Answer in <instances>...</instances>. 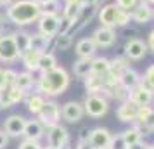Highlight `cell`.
Returning <instances> with one entry per match:
<instances>
[{
    "label": "cell",
    "mask_w": 154,
    "mask_h": 149,
    "mask_svg": "<svg viewBox=\"0 0 154 149\" xmlns=\"http://www.w3.org/2000/svg\"><path fill=\"white\" fill-rule=\"evenodd\" d=\"M71 83L69 73L64 68H54L50 71H45L40 75V78H36V92H40L45 97H57L68 90Z\"/></svg>",
    "instance_id": "obj_1"
},
{
    "label": "cell",
    "mask_w": 154,
    "mask_h": 149,
    "mask_svg": "<svg viewBox=\"0 0 154 149\" xmlns=\"http://www.w3.org/2000/svg\"><path fill=\"white\" fill-rule=\"evenodd\" d=\"M5 16L9 21L17 26H28L31 23L38 21V17L42 16V11L36 0H17L7 7Z\"/></svg>",
    "instance_id": "obj_2"
},
{
    "label": "cell",
    "mask_w": 154,
    "mask_h": 149,
    "mask_svg": "<svg viewBox=\"0 0 154 149\" xmlns=\"http://www.w3.org/2000/svg\"><path fill=\"white\" fill-rule=\"evenodd\" d=\"M100 26H109V28H121L126 26L132 21V14L128 11L119 9L116 4H107L97 12Z\"/></svg>",
    "instance_id": "obj_3"
},
{
    "label": "cell",
    "mask_w": 154,
    "mask_h": 149,
    "mask_svg": "<svg viewBox=\"0 0 154 149\" xmlns=\"http://www.w3.org/2000/svg\"><path fill=\"white\" fill-rule=\"evenodd\" d=\"M83 109L85 114L90 118H102L109 111L107 97L102 94H87V97L83 101Z\"/></svg>",
    "instance_id": "obj_4"
},
{
    "label": "cell",
    "mask_w": 154,
    "mask_h": 149,
    "mask_svg": "<svg viewBox=\"0 0 154 149\" xmlns=\"http://www.w3.org/2000/svg\"><path fill=\"white\" fill-rule=\"evenodd\" d=\"M21 56V52L17 50L14 40V33L7 35H0V61L2 63H14Z\"/></svg>",
    "instance_id": "obj_5"
},
{
    "label": "cell",
    "mask_w": 154,
    "mask_h": 149,
    "mask_svg": "<svg viewBox=\"0 0 154 149\" xmlns=\"http://www.w3.org/2000/svg\"><path fill=\"white\" fill-rule=\"evenodd\" d=\"M45 130H47V134H45L47 135V146L56 149H64L69 144V132L61 123L52 125V127L45 128Z\"/></svg>",
    "instance_id": "obj_6"
},
{
    "label": "cell",
    "mask_w": 154,
    "mask_h": 149,
    "mask_svg": "<svg viewBox=\"0 0 154 149\" xmlns=\"http://www.w3.org/2000/svg\"><path fill=\"white\" fill-rule=\"evenodd\" d=\"M36 118L40 120V123L45 128L52 127V125H57L59 120H61V107H59V104H57L56 101L47 99L42 107V111L36 114Z\"/></svg>",
    "instance_id": "obj_7"
},
{
    "label": "cell",
    "mask_w": 154,
    "mask_h": 149,
    "mask_svg": "<svg viewBox=\"0 0 154 149\" xmlns=\"http://www.w3.org/2000/svg\"><path fill=\"white\" fill-rule=\"evenodd\" d=\"M24 97H26V92L17 88L16 85L5 87L0 90V109H9L14 104H19L24 101Z\"/></svg>",
    "instance_id": "obj_8"
},
{
    "label": "cell",
    "mask_w": 154,
    "mask_h": 149,
    "mask_svg": "<svg viewBox=\"0 0 154 149\" xmlns=\"http://www.w3.org/2000/svg\"><path fill=\"white\" fill-rule=\"evenodd\" d=\"M83 114H85L83 102H78V101H68L61 107V116L68 123H78L83 118Z\"/></svg>",
    "instance_id": "obj_9"
},
{
    "label": "cell",
    "mask_w": 154,
    "mask_h": 149,
    "mask_svg": "<svg viewBox=\"0 0 154 149\" xmlns=\"http://www.w3.org/2000/svg\"><path fill=\"white\" fill-rule=\"evenodd\" d=\"M147 43L142 38H130L125 43V57L130 61H140L147 54Z\"/></svg>",
    "instance_id": "obj_10"
},
{
    "label": "cell",
    "mask_w": 154,
    "mask_h": 149,
    "mask_svg": "<svg viewBox=\"0 0 154 149\" xmlns=\"http://www.w3.org/2000/svg\"><path fill=\"white\" fill-rule=\"evenodd\" d=\"M38 31L45 36H54L59 33V14H42L38 17Z\"/></svg>",
    "instance_id": "obj_11"
},
{
    "label": "cell",
    "mask_w": 154,
    "mask_h": 149,
    "mask_svg": "<svg viewBox=\"0 0 154 149\" xmlns=\"http://www.w3.org/2000/svg\"><path fill=\"white\" fill-rule=\"evenodd\" d=\"M92 40L95 42L97 47H102V49L112 47L116 43V31H114V28H109V26H100L92 33Z\"/></svg>",
    "instance_id": "obj_12"
},
{
    "label": "cell",
    "mask_w": 154,
    "mask_h": 149,
    "mask_svg": "<svg viewBox=\"0 0 154 149\" xmlns=\"http://www.w3.org/2000/svg\"><path fill=\"white\" fill-rule=\"evenodd\" d=\"M130 99L137 106H151V102L154 101V90L140 82L139 85L130 90Z\"/></svg>",
    "instance_id": "obj_13"
},
{
    "label": "cell",
    "mask_w": 154,
    "mask_h": 149,
    "mask_svg": "<svg viewBox=\"0 0 154 149\" xmlns=\"http://www.w3.org/2000/svg\"><path fill=\"white\" fill-rule=\"evenodd\" d=\"M24 125H26V118L21 114H11L4 121V130L9 137H23L24 132Z\"/></svg>",
    "instance_id": "obj_14"
},
{
    "label": "cell",
    "mask_w": 154,
    "mask_h": 149,
    "mask_svg": "<svg viewBox=\"0 0 154 149\" xmlns=\"http://www.w3.org/2000/svg\"><path fill=\"white\" fill-rule=\"evenodd\" d=\"M139 107L132 99L125 101V102H119L118 109H116V116L121 123H133L137 120V113H139Z\"/></svg>",
    "instance_id": "obj_15"
},
{
    "label": "cell",
    "mask_w": 154,
    "mask_h": 149,
    "mask_svg": "<svg viewBox=\"0 0 154 149\" xmlns=\"http://www.w3.org/2000/svg\"><path fill=\"white\" fill-rule=\"evenodd\" d=\"M132 21L137 24H146L152 19V5L147 4L146 0H139V4L132 9Z\"/></svg>",
    "instance_id": "obj_16"
},
{
    "label": "cell",
    "mask_w": 154,
    "mask_h": 149,
    "mask_svg": "<svg viewBox=\"0 0 154 149\" xmlns=\"http://www.w3.org/2000/svg\"><path fill=\"white\" fill-rule=\"evenodd\" d=\"M111 132L107 128H102V127H97L90 130V137H88V142L92 144V147L95 149H106L109 146V141H111Z\"/></svg>",
    "instance_id": "obj_17"
},
{
    "label": "cell",
    "mask_w": 154,
    "mask_h": 149,
    "mask_svg": "<svg viewBox=\"0 0 154 149\" xmlns=\"http://www.w3.org/2000/svg\"><path fill=\"white\" fill-rule=\"evenodd\" d=\"M45 135V127H43L40 120H26V125H24V132H23V137L24 139H29V141H38Z\"/></svg>",
    "instance_id": "obj_18"
},
{
    "label": "cell",
    "mask_w": 154,
    "mask_h": 149,
    "mask_svg": "<svg viewBox=\"0 0 154 149\" xmlns=\"http://www.w3.org/2000/svg\"><path fill=\"white\" fill-rule=\"evenodd\" d=\"M75 50H76L78 57H94L95 56V50H97V45H95V42L92 40V36H85V38H80L76 42V47H75Z\"/></svg>",
    "instance_id": "obj_19"
},
{
    "label": "cell",
    "mask_w": 154,
    "mask_h": 149,
    "mask_svg": "<svg viewBox=\"0 0 154 149\" xmlns=\"http://www.w3.org/2000/svg\"><path fill=\"white\" fill-rule=\"evenodd\" d=\"M85 88H87V94H102L104 92V76L100 75H95V73H90L88 76H85Z\"/></svg>",
    "instance_id": "obj_20"
},
{
    "label": "cell",
    "mask_w": 154,
    "mask_h": 149,
    "mask_svg": "<svg viewBox=\"0 0 154 149\" xmlns=\"http://www.w3.org/2000/svg\"><path fill=\"white\" fill-rule=\"evenodd\" d=\"M45 95H42L40 92H33V94H26V97H24V102H26V107H28V111L31 114H38L42 111L43 104H45Z\"/></svg>",
    "instance_id": "obj_21"
},
{
    "label": "cell",
    "mask_w": 154,
    "mask_h": 149,
    "mask_svg": "<svg viewBox=\"0 0 154 149\" xmlns=\"http://www.w3.org/2000/svg\"><path fill=\"white\" fill-rule=\"evenodd\" d=\"M52 43V38L50 36H45L43 33H31V38H29V49L36 50V52H47Z\"/></svg>",
    "instance_id": "obj_22"
},
{
    "label": "cell",
    "mask_w": 154,
    "mask_h": 149,
    "mask_svg": "<svg viewBox=\"0 0 154 149\" xmlns=\"http://www.w3.org/2000/svg\"><path fill=\"white\" fill-rule=\"evenodd\" d=\"M140 82H142V76H140L133 68H130V66H128V68L121 73V76H119V83L125 87V88H128V90H132L133 87H137Z\"/></svg>",
    "instance_id": "obj_23"
},
{
    "label": "cell",
    "mask_w": 154,
    "mask_h": 149,
    "mask_svg": "<svg viewBox=\"0 0 154 149\" xmlns=\"http://www.w3.org/2000/svg\"><path fill=\"white\" fill-rule=\"evenodd\" d=\"M19 59H21V63L24 64V68H26V71H31V73H35V71H38V61H40V52H36V50H24L21 56H19Z\"/></svg>",
    "instance_id": "obj_24"
},
{
    "label": "cell",
    "mask_w": 154,
    "mask_h": 149,
    "mask_svg": "<svg viewBox=\"0 0 154 149\" xmlns=\"http://www.w3.org/2000/svg\"><path fill=\"white\" fill-rule=\"evenodd\" d=\"M17 88H21L24 92H29L33 87L36 85V78L33 76L31 71H19L17 76H16V83H14Z\"/></svg>",
    "instance_id": "obj_25"
},
{
    "label": "cell",
    "mask_w": 154,
    "mask_h": 149,
    "mask_svg": "<svg viewBox=\"0 0 154 149\" xmlns=\"http://www.w3.org/2000/svg\"><path fill=\"white\" fill-rule=\"evenodd\" d=\"M73 73L78 78H85L92 73V59L90 57H78V61L73 64Z\"/></svg>",
    "instance_id": "obj_26"
},
{
    "label": "cell",
    "mask_w": 154,
    "mask_h": 149,
    "mask_svg": "<svg viewBox=\"0 0 154 149\" xmlns=\"http://www.w3.org/2000/svg\"><path fill=\"white\" fill-rule=\"evenodd\" d=\"M57 68V59L52 52H42L40 54V61H38V71L40 73H45V71H50Z\"/></svg>",
    "instance_id": "obj_27"
},
{
    "label": "cell",
    "mask_w": 154,
    "mask_h": 149,
    "mask_svg": "<svg viewBox=\"0 0 154 149\" xmlns=\"http://www.w3.org/2000/svg\"><path fill=\"white\" fill-rule=\"evenodd\" d=\"M109 64H111V59H107V57H92V73L104 76L109 71Z\"/></svg>",
    "instance_id": "obj_28"
},
{
    "label": "cell",
    "mask_w": 154,
    "mask_h": 149,
    "mask_svg": "<svg viewBox=\"0 0 154 149\" xmlns=\"http://www.w3.org/2000/svg\"><path fill=\"white\" fill-rule=\"evenodd\" d=\"M36 2L40 5L42 14H59L61 9H63L59 0H36Z\"/></svg>",
    "instance_id": "obj_29"
},
{
    "label": "cell",
    "mask_w": 154,
    "mask_h": 149,
    "mask_svg": "<svg viewBox=\"0 0 154 149\" xmlns=\"http://www.w3.org/2000/svg\"><path fill=\"white\" fill-rule=\"evenodd\" d=\"M29 38H31V33L28 31H16L14 33V40H16V45H17V50L19 52H24V50L29 49Z\"/></svg>",
    "instance_id": "obj_30"
},
{
    "label": "cell",
    "mask_w": 154,
    "mask_h": 149,
    "mask_svg": "<svg viewBox=\"0 0 154 149\" xmlns=\"http://www.w3.org/2000/svg\"><path fill=\"white\" fill-rule=\"evenodd\" d=\"M121 135H123V139H125L126 146H132V144H135V142H140L142 137H144V135L139 132V128L133 127V125L130 128H126L125 132H121Z\"/></svg>",
    "instance_id": "obj_31"
},
{
    "label": "cell",
    "mask_w": 154,
    "mask_h": 149,
    "mask_svg": "<svg viewBox=\"0 0 154 149\" xmlns=\"http://www.w3.org/2000/svg\"><path fill=\"white\" fill-rule=\"evenodd\" d=\"M71 45H73V40L69 33H57L54 36V47L57 50H68Z\"/></svg>",
    "instance_id": "obj_32"
},
{
    "label": "cell",
    "mask_w": 154,
    "mask_h": 149,
    "mask_svg": "<svg viewBox=\"0 0 154 149\" xmlns=\"http://www.w3.org/2000/svg\"><path fill=\"white\" fill-rule=\"evenodd\" d=\"M109 97H112V99L118 101V102H125V101L130 99V90L125 88L121 83H118V85L111 87V95Z\"/></svg>",
    "instance_id": "obj_33"
},
{
    "label": "cell",
    "mask_w": 154,
    "mask_h": 149,
    "mask_svg": "<svg viewBox=\"0 0 154 149\" xmlns=\"http://www.w3.org/2000/svg\"><path fill=\"white\" fill-rule=\"evenodd\" d=\"M80 11H82V5H75V4H64L63 14H61V16L68 17V19H71L73 23H76L78 16H80Z\"/></svg>",
    "instance_id": "obj_34"
},
{
    "label": "cell",
    "mask_w": 154,
    "mask_h": 149,
    "mask_svg": "<svg viewBox=\"0 0 154 149\" xmlns=\"http://www.w3.org/2000/svg\"><path fill=\"white\" fill-rule=\"evenodd\" d=\"M107 149H128V146H126V142H125V139H123V135L118 134V135H112V137H111Z\"/></svg>",
    "instance_id": "obj_35"
},
{
    "label": "cell",
    "mask_w": 154,
    "mask_h": 149,
    "mask_svg": "<svg viewBox=\"0 0 154 149\" xmlns=\"http://www.w3.org/2000/svg\"><path fill=\"white\" fill-rule=\"evenodd\" d=\"M142 83L154 90V64H151V66L146 70L144 76H142Z\"/></svg>",
    "instance_id": "obj_36"
},
{
    "label": "cell",
    "mask_w": 154,
    "mask_h": 149,
    "mask_svg": "<svg viewBox=\"0 0 154 149\" xmlns=\"http://www.w3.org/2000/svg\"><path fill=\"white\" fill-rule=\"evenodd\" d=\"M73 26H75V23L71 19L64 17V16H59V33H69Z\"/></svg>",
    "instance_id": "obj_37"
},
{
    "label": "cell",
    "mask_w": 154,
    "mask_h": 149,
    "mask_svg": "<svg viewBox=\"0 0 154 149\" xmlns=\"http://www.w3.org/2000/svg\"><path fill=\"white\" fill-rule=\"evenodd\" d=\"M114 4L118 5L119 9H123V11H128V12H132V9L139 4V0H114Z\"/></svg>",
    "instance_id": "obj_38"
},
{
    "label": "cell",
    "mask_w": 154,
    "mask_h": 149,
    "mask_svg": "<svg viewBox=\"0 0 154 149\" xmlns=\"http://www.w3.org/2000/svg\"><path fill=\"white\" fill-rule=\"evenodd\" d=\"M4 76H5V87H11L16 83V76H17V71L16 70H11V68H7V70H4Z\"/></svg>",
    "instance_id": "obj_39"
},
{
    "label": "cell",
    "mask_w": 154,
    "mask_h": 149,
    "mask_svg": "<svg viewBox=\"0 0 154 149\" xmlns=\"http://www.w3.org/2000/svg\"><path fill=\"white\" fill-rule=\"evenodd\" d=\"M17 149H43L40 146V142L38 141H29V139H24V141L19 144V147Z\"/></svg>",
    "instance_id": "obj_40"
},
{
    "label": "cell",
    "mask_w": 154,
    "mask_h": 149,
    "mask_svg": "<svg viewBox=\"0 0 154 149\" xmlns=\"http://www.w3.org/2000/svg\"><path fill=\"white\" fill-rule=\"evenodd\" d=\"M151 109H152L151 106H140L139 107V113H137V120L133 121V123H144V120L147 118V114H149Z\"/></svg>",
    "instance_id": "obj_41"
},
{
    "label": "cell",
    "mask_w": 154,
    "mask_h": 149,
    "mask_svg": "<svg viewBox=\"0 0 154 149\" xmlns=\"http://www.w3.org/2000/svg\"><path fill=\"white\" fill-rule=\"evenodd\" d=\"M142 125H144L149 132H154V109H151V111H149V114H147V118L144 120V123H142Z\"/></svg>",
    "instance_id": "obj_42"
},
{
    "label": "cell",
    "mask_w": 154,
    "mask_h": 149,
    "mask_svg": "<svg viewBox=\"0 0 154 149\" xmlns=\"http://www.w3.org/2000/svg\"><path fill=\"white\" fill-rule=\"evenodd\" d=\"M88 137H90V128L88 127H82L80 128V132H78V141L87 142L88 141Z\"/></svg>",
    "instance_id": "obj_43"
},
{
    "label": "cell",
    "mask_w": 154,
    "mask_h": 149,
    "mask_svg": "<svg viewBox=\"0 0 154 149\" xmlns=\"http://www.w3.org/2000/svg\"><path fill=\"white\" fill-rule=\"evenodd\" d=\"M9 146V135L5 134V130H0V149H5Z\"/></svg>",
    "instance_id": "obj_44"
},
{
    "label": "cell",
    "mask_w": 154,
    "mask_h": 149,
    "mask_svg": "<svg viewBox=\"0 0 154 149\" xmlns=\"http://www.w3.org/2000/svg\"><path fill=\"white\" fill-rule=\"evenodd\" d=\"M146 43H147V49L154 54V29L149 33V35H147V42Z\"/></svg>",
    "instance_id": "obj_45"
},
{
    "label": "cell",
    "mask_w": 154,
    "mask_h": 149,
    "mask_svg": "<svg viewBox=\"0 0 154 149\" xmlns=\"http://www.w3.org/2000/svg\"><path fill=\"white\" fill-rule=\"evenodd\" d=\"M99 0H82V7H95Z\"/></svg>",
    "instance_id": "obj_46"
},
{
    "label": "cell",
    "mask_w": 154,
    "mask_h": 149,
    "mask_svg": "<svg viewBox=\"0 0 154 149\" xmlns=\"http://www.w3.org/2000/svg\"><path fill=\"white\" fill-rule=\"evenodd\" d=\"M75 149H95V147H92V144L88 141L87 142H82V141H78V146Z\"/></svg>",
    "instance_id": "obj_47"
},
{
    "label": "cell",
    "mask_w": 154,
    "mask_h": 149,
    "mask_svg": "<svg viewBox=\"0 0 154 149\" xmlns=\"http://www.w3.org/2000/svg\"><path fill=\"white\" fill-rule=\"evenodd\" d=\"M128 149H147V144H144V142H135V144H132V146H128Z\"/></svg>",
    "instance_id": "obj_48"
},
{
    "label": "cell",
    "mask_w": 154,
    "mask_h": 149,
    "mask_svg": "<svg viewBox=\"0 0 154 149\" xmlns=\"http://www.w3.org/2000/svg\"><path fill=\"white\" fill-rule=\"evenodd\" d=\"M5 88V76H4V70L0 68V90Z\"/></svg>",
    "instance_id": "obj_49"
},
{
    "label": "cell",
    "mask_w": 154,
    "mask_h": 149,
    "mask_svg": "<svg viewBox=\"0 0 154 149\" xmlns=\"http://www.w3.org/2000/svg\"><path fill=\"white\" fill-rule=\"evenodd\" d=\"M12 2H14V0H0V5H4V7H9Z\"/></svg>",
    "instance_id": "obj_50"
},
{
    "label": "cell",
    "mask_w": 154,
    "mask_h": 149,
    "mask_svg": "<svg viewBox=\"0 0 154 149\" xmlns=\"http://www.w3.org/2000/svg\"><path fill=\"white\" fill-rule=\"evenodd\" d=\"M66 4H75V5H82V0H64Z\"/></svg>",
    "instance_id": "obj_51"
},
{
    "label": "cell",
    "mask_w": 154,
    "mask_h": 149,
    "mask_svg": "<svg viewBox=\"0 0 154 149\" xmlns=\"http://www.w3.org/2000/svg\"><path fill=\"white\" fill-rule=\"evenodd\" d=\"M4 19H2V16H0V35H2V31H4Z\"/></svg>",
    "instance_id": "obj_52"
},
{
    "label": "cell",
    "mask_w": 154,
    "mask_h": 149,
    "mask_svg": "<svg viewBox=\"0 0 154 149\" xmlns=\"http://www.w3.org/2000/svg\"><path fill=\"white\" fill-rule=\"evenodd\" d=\"M147 149H154V144H152V146H147Z\"/></svg>",
    "instance_id": "obj_53"
},
{
    "label": "cell",
    "mask_w": 154,
    "mask_h": 149,
    "mask_svg": "<svg viewBox=\"0 0 154 149\" xmlns=\"http://www.w3.org/2000/svg\"><path fill=\"white\" fill-rule=\"evenodd\" d=\"M43 149H56V147H50V146H47V147H43Z\"/></svg>",
    "instance_id": "obj_54"
},
{
    "label": "cell",
    "mask_w": 154,
    "mask_h": 149,
    "mask_svg": "<svg viewBox=\"0 0 154 149\" xmlns=\"http://www.w3.org/2000/svg\"><path fill=\"white\" fill-rule=\"evenodd\" d=\"M152 19H154V7H152Z\"/></svg>",
    "instance_id": "obj_55"
},
{
    "label": "cell",
    "mask_w": 154,
    "mask_h": 149,
    "mask_svg": "<svg viewBox=\"0 0 154 149\" xmlns=\"http://www.w3.org/2000/svg\"><path fill=\"white\" fill-rule=\"evenodd\" d=\"M106 149H107V147H106Z\"/></svg>",
    "instance_id": "obj_56"
}]
</instances>
